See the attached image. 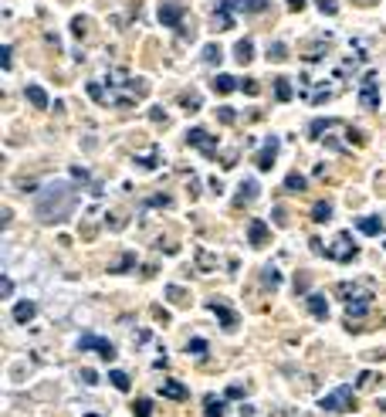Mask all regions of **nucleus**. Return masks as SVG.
I'll return each mask as SVG.
<instances>
[{
  "label": "nucleus",
  "instance_id": "nucleus-1",
  "mask_svg": "<svg viewBox=\"0 0 386 417\" xmlns=\"http://www.w3.org/2000/svg\"><path fill=\"white\" fill-rule=\"evenodd\" d=\"M75 204L78 197L68 183H48L38 194V201H34V214H38L41 224H61V221L72 217Z\"/></svg>",
  "mask_w": 386,
  "mask_h": 417
},
{
  "label": "nucleus",
  "instance_id": "nucleus-2",
  "mask_svg": "<svg viewBox=\"0 0 386 417\" xmlns=\"http://www.w3.org/2000/svg\"><path fill=\"white\" fill-rule=\"evenodd\" d=\"M318 407L329 411V414H346V411L356 407V394H352V387H336L332 394H325L318 400Z\"/></svg>",
  "mask_w": 386,
  "mask_h": 417
},
{
  "label": "nucleus",
  "instance_id": "nucleus-3",
  "mask_svg": "<svg viewBox=\"0 0 386 417\" xmlns=\"http://www.w3.org/2000/svg\"><path fill=\"white\" fill-rule=\"evenodd\" d=\"M325 254H329L332 261H343V265H346V261H356V258H359V245L352 241L349 231H343V234H336V241L325 248Z\"/></svg>",
  "mask_w": 386,
  "mask_h": 417
},
{
  "label": "nucleus",
  "instance_id": "nucleus-4",
  "mask_svg": "<svg viewBox=\"0 0 386 417\" xmlns=\"http://www.w3.org/2000/svg\"><path fill=\"white\" fill-rule=\"evenodd\" d=\"M78 349H81V353L92 349V353H99L102 360H116V346H112L109 339H102L99 333H81L78 336Z\"/></svg>",
  "mask_w": 386,
  "mask_h": 417
},
{
  "label": "nucleus",
  "instance_id": "nucleus-5",
  "mask_svg": "<svg viewBox=\"0 0 386 417\" xmlns=\"http://www.w3.org/2000/svg\"><path fill=\"white\" fill-rule=\"evenodd\" d=\"M210 312L221 319L224 333H234V329H237V312H234V309L227 305V302H224V298H210Z\"/></svg>",
  "mask_w": 386,
  "mask_h": 417
},
{
  "label": "nucleus",
  "instance_id": "nucleus-6",
  "mask_svg": "<svg viewBox=\"0 0 386 417\" xmlns=\"http://www.w3.org/2000/svg\"><path fill=\"white\" fill-rule=\"evenodd\" d=\"M187 143H190L193 150H200L203 156H210V160L217 156V146H214V139L207 136V129H190V132H187Z\"/></svg>",
  "mask_w": 386,
  "mask_h": 417
},
{
  "label": "nucleus",
  "instance_id": "nucleus-7",
  "mask_svg": "<svg viewBox=\"0 0 386 417\" xmlns=\"http://www.w3.org/2000/svg\"><path fill=\"white\" fill-rule=\"evenodd\" d=\"M258 194H261L258 180H254V176H247V180H241V187H237V201H234V204H237V207H241V204H254V201H258Z\"/></svg>",
  "mask_w": 386,
  "mask_h": 417
},
{
  "label": "nucleus",
  "instance_id": "nucleus-8",
  "mask_svg": "<svg viewBox=\"0 0 386 417\" xmlns=\"http://www.w3.org/2000/svg\"><path fill=\"white\" fill-rule=\"evenodd\" d=\"M159 394H163L166 400H176V404H183V400L190 397V390H187V387H183L180 380H166V383L159 387Z\"/></svg>",
  "mask_w": 386,
  "mask_h": 417
},
{
  "label": "nucleus",
  "instance_id": "nucleus-9",
  "mask_svg": "<svg viewBox=\"0 0 386 417\" xmlns=\"http://www.w3.org/2000/svg\"><path fill=\"white\" fill-rule=\"evenodd\" d=\"M359 102H363L366 109H380V88L373 82V75H366V85H363V92H359Z\"/></svg>",
  "mask_w": 386,
  "mask_h": 417
},
{
  "label": "nucleus",
  "instance_id": "nucleus-10",
  "mask_svg": "<svg viewBox=\"0 0 386 417\" xmlns=\"http://www.w3.org/2000/svg\"><path fill=\"white\" fill-rule=\"evenodd\" d=\"M369 305H373V295H363V298H352L346 305V316H349V323L352 319H363L366 312H369Z\"/></svg>",
  "mask_w": 386,
  "mask_h": 417
},
{
  "label": "nucleus",
  "instance_id": "nucleus-11",
  "mask_svg": "<svg viewBox=\"0 0 386 417\" xmlns=\"http://www.w3.org/2000/svg\"><path fill=\"white\" fill-rule=\"evenodd\" d=\"M180 17H183V7H176V3H159V21H163L166 28H176Z\"/></svg>",
  "mask_w": 386,
  "mask_h": 417
},
{
  "label": "nucleus",
  "instance_id": "nucleus-12",
  "mask_svg": "<svg viewBox=\"0 0 386 417\" xmlns=\"http://www.w3.org/2000/svg\"><path fill=\"white\" fill-rule=\"evenodd\" d=\"M247 241H251L254 248H261V245L268 241V224H265V221H251V224H247Z\"/></svg>",
  "mask_w": 386,
  "mask_h": 417
},
{
  "label": "nucleus",
  "instance_id": "nucleus-13",
  "mask_svg": "<svg viewBox=\"0 0 386 417\" xmlns=\"http://www.w3.org/2000/svg\"><path fill=\"white\" fill-rule=\"evenodd\" d=\"M336 292L343 295V298H363V295H373L369 292V285H359V282H343V285H336Z\"/></svg>",
  "mask_w": 386,
  "mask_h": 417
},
{
  "label": "nucleus",
  "instance_id": "nucleus-14",
  "mask_svg": "<svg viewBox=\"0 0 386 417\" xmlns=\"http://www.w3.org/2000/svg\"><path fill=\"white\" fill-rule=\"evenodd\" d=\"M274 156H278V139L271 136L268 143H265V150L258 153V170H271V163H274Z\"/></svg>",
  "mask_w": 386,
  "mask_h": 417
},
{
  "label": "nucleus",
  "instance_id": "nucleus-15",
  "mask_svg": "<svg viewBox=\"0 0 386 417\" xmlns=\"http://www.w3.org/2000/svg\"><path fill=\"white\" fill-rule=\"evenodd\" d=\"M34 316H38V305H34V302H17V305H14V323L24 326V323H31Z\"/></svg>",
  "mask_w": 386,
  "mask_h": 417
},
{
  "label": "nucleus",
  "instance_id": "nucleus-16",
  "mask_svg": "<svg viewBox=\"0 0 386 417\" xmlns=\"http://www.w3.org/2000/svg\"><path fill=\"white\" fill-rule=\"evenodd\" d=\"M309 312L315 319H329V302H325V295H318V292L309 295Z\"/></svg>",
  "mask_w": 386,
  "mask_h": 417
},
{
  "label": "nucleus",
  "instance_id": "nucleus-17",
  "mask_svg": "<svg viewBox=\"0 0 386 417\" xmlns=\"http://www.w3.org/2000/svg\"><path fill=\"white\" fill-rule=\"evenodd\" d=\"M268 7V0H231V10H237V14H261Z\"/></svg>",
  "mask_w": 386,
  "mask_h": 417
},
{
  "label": "nucleus",
  "instance_id": "nucleus-18",
  "mask_svg": "<svg viewBox=\"0 0 386 417\" xmlns=\"http://www.w3.org/2000/svg\"><path fill=\"white\" fill-rule=\"evenodd\" d=\"M227 414V400H221V397H207L203 400V417H224Z\"/></svg>",
  "mask_w": 386,
  "mask_h": 417
},
{
  "label": "nucleus",
  "instance_id": "nucleus-19",
  "mask_svg": "<svg viewBox=\"0 0 386 417\" xmlns=\"http://www.w3.org/2000/svg\"><path fill=\"white\" fill-rule=\"evenodd\" d=\"M356 227H359L363 234H369V238H373V234H383V221H380V217H359Z\"/></svg>",
  "mask_w": 386,
  "mask_h": 417
},
{
  "label": "nucleus",
  "instance_id": "nucleus-20",
  "mask_svg": "<svg viewBox=\"0 0 386 417\" xmlns=\"http://www.w3.org/2000/svg\"><path fill=\"white\" fill-rule=\"evenodd\" d=\"M24 95H28V102H31L34 109H48V95H44V88H41V85H28V88H24Z\"/></svg>",
  "mask_w": 386,
  "mask_h": 417
},
{
  "label": "nucleus",
  "instance_id": "nucleus-21",
  "mask_svg": "<svg viewBox=\"0 0 386 417\" xmlns=\"http://www.w3.org/2000/svg\"><path fill=\"white\" fill-rule=\"evenodd\" d=\"M234 88H241V82H237L234 75H217V79H214V92H217V95H231Z\"/></svg>",
  "mask_w": 386,
  "mask_h": 417
},
{
  "label": "nucleus",
  "instance_id": "nucleus-22",
  "mask_svg": "<svg viewBox=\"0 0 386 417\" xmlns=\"http://www.w3.org/2000/svg\"><path fill=\"white\" fill-rule=\"evenodd\" d=\"M329 217H332V204H329V201H318V204L312 207V221H315V224H325Z\"/></svg>",
  "mask_w": 386,
  "mask_h": 417
},
{
  "label": "nucleus",
  "instance_id": "nucleus-23",
  "mask_svg": "<svg viewBox=\"0 0 386 417\" xmlns=\"http://www.w3.org/2000/svg\"><path fill=\"white\" fill-rule=\"evenodd\" d=\"M234 54H237V61H241V65H247V61L254 58V44H251V41H237V44H234Z\"/></svg>",
  "mask_w": 386,
  "mask_h": 417
},
{
  "label": "nucleus",
  "instance_id": "nucleus-24",
  "mask_svg": "<svg viewBox=\"0 0 386 417\" xmlns=\"http://www.w3.org/2000/svg\"><path fill=\"white\" fill-rule=\"evenodd\" d=\"M109 383H112L116 390H129V387H132V380H129L125 370H109Z\"/></svg>",
  "mask_w": 386,
  "mask_h": 417
},
{
  "label": "nucleus",
  "instance_id": "nucleus-25",
  "mask_svg": "<svg viewBox=\"0 0 386 417\" xmlns=\"http://www.w3.org/2000/svg\"><path fill=\"white\" fill-rule=\"evenodd\" d=\"M285 190H292V194H302V190H305V176H298V173H288V176H285Z\"/></svg>",
  "mask_w": 386,
  "mask_h": 417
},
{
  "label": "nucleus",
  "instance_id": "nucleus-26",
  "mask_svg": "<svg viewBox=\"0 0 386 417\" xmlns=\"http://www.w3.org/2000/svg\"><path fill=\"white\" fill-rule=\"evenodd\" d=\"M132 265H136V254L129 251V254H122V258H119V261L112 265V268H109V272H112V275H119V272H129Z\"/></svg>",
  "mask_w": 386,
  "mask_h": 417
},
{
  "label": "nucleus",
  "instance_id": "nucleus-27",
  "mask_svg": "<svg viewBox=\"0 0 386 417\" xmlns=\"http://www.w3.org/2000/svg\"><path fill=\"white\" fill-rule=\"evenodd\" d=\"M132 414H136V417H153V400L139 397V400L132 404Z\"/></svg>",
  "mask_w": 386,
  "mask_h": 417
},
{
  "label": "nucleus",
  "instance_id": "nucleus-28",
  "mask_svg": "<svg viewBox=\"0 0 386 417\" xmlns=\"http://www.w3.org/2000/svg\"><path fill=\"white\" fill-rule=\"evenodd\" d=\"M261 278H265V285H268V289H278V285H281V272H278V268H265V272H261Z\"/></svg>",
  "mask_w": 386,
  "mask_h": 417
},
{
  "label": "nucleus",
  "instance_id": "nucleus-29",
  "mask_svg": "<svg viewBox=\"0 0 386 417\" xmlns=\"http://www.w3.org/2000/svg\"><path fill=\"white\" fill-rule=\"evenodd\" d=\"M221 58H224V54H221L217 44H207V48H203V61H207V65H221Z\"/></svg>",
  "mask_w": 386,
  "mask_h": 417
},
{
  "label": "nucleus",
  "instance_id": "nucleus-30",
  "mask_svg": "<svg viewBox=\"0 0 386 417\" xmlns=\"http://www.w3.org/2000/svg\"><path fill=\"white\" fill-rule=\"evenodd\" d=\"M274 95H278L281 102H288V99H292V82H288V79H278V82H274Z\"/></svg>",
  "mask_w": 386,
  "mask_h": 417
},
{
  "label": "nucleus",
  "instance_id": "nucleus-31",
  "mask_svg": "<svg viewBox=\"0 0 386 417\" xmlns=\"http://www.w3.org/2000/svg\"><path fill=\"white\" fill-rule=\"evenodd\" d=\"M196 265H200V268H203V272H207V268H214V265H217V258H214V254H210V251H196Z\"/></svg>",
  "mask_w": 386,
  "mask_h": 417
},
{
  "label": "nucleus",
  "instance_id": "nucleus-32",
  "mask_svg": "<svg viewBox=\"0 0 386 417\" xmlns=\"http://www.w3.org/2000/svg\"><path fill=\"white\" fill-rule=\"evenodd\" d=\"M187 353H196V356H203V353H207V343H203V339H190V343H187Z\"/></svg>",
  "mask_w": 386,
  "mask_h": 417
},
{
  "label": "nucleus",
  "instance_id": "nucleus-33",
  "mask_svg": "<svg viewBox=\"0 0 386 417\" xmlns=\"http://www.w3.org/2000/svg\"><path fill=\"white\" fill-rule=\"evenodd\" d=\"M146 207H170V197H166V194H156V197L146 201Z\"/></svg>",
  "mask_w": 386,
  "mask_h": 417
},
{
  "label": "nucleus",
  "instance_id": "nucleus-34",
  "mask_svg": "<svg viewBox=\"0 0 386 417\" xmlns=\"http://www.w3.org/2000/svg\"><path fill=\"white\" fill-rule=\"evenodd\" d=\"M312 289V282H309V275H298V278H295V292L298 295H305Z\"/></svg>",
  "mask_w": 386,
  "mask_h": 417
},
{
  "label": "nucleus",
  "instance_id": "nucleus-35",
  "mask_svg": "<svg viewBox=\"0 0 386 417\" xmlns=\"http://www.w3.org/2000/svg\"><path fill=\"white\" fill-rule=\"evenodd\" d=\"M285 54H288V48H285L281 41H274V44L268 48V58H285Z\"/></svg>",
  "mask_w": 386,
  "mask_h": 417
},
{
  "label": "nucleus",
  "instance_id": "nucleus-36",
  "mask_svg": "<svg viewBox=\"0 0 386 417\" xmlns=\"http://www.w3.org/2000/svg\"><path fill=\"white\" fill-rule=\"evenodd\" d=\"M88 95H92L95 102H105V92H102V85H99V82H92V85H88Z\"/></svg>",
  "mask_w": 386,
  "mask_h": 417
},
{
  "label": "nucleus",
  "instance_id": "nucleus-37",
  "mask_svg": "<svg viewBox=\"0 0 386 417\" xmlns=\"http://www.w3.org/2000/svg\"><path fill=\"white\" fill-rule=\"evenodd\" d=\"M166 298H173V302H183V298H187V292H183V289H176V285H170V289H166Z\"/></svg>",
  "mask_w": 386,
  "mask_h": 417
},
{
  "label": "nucleus",
  "instance_id": "nucleus-38",
  "mask_svg": "<svg viewBox=\"0 0 386 417\" xmlns=\"http://www.w3.org/2000/svg\"><path fill=\"white\" fill-rule=\"evenodd\" d=\"M247 394V387H241V383H234V387H227V397L231 400H237V397H244Z\"/></svg>",
  "mask_w": 386,
  "mask_h": 417
},
{
  "label": "nucleus",
  "instance_id": "nucleus-39",
  "mask_svg": "<svg viewBox=\"0 0 386 417\" xmlns=\"http://www.w3.org/2000/svg\"><path fill=\"white\" fill-rule=\"evenodd\" d=\"M318 10H322V14H336L339 7H336V0H318Z\"/></svg>",
  "mask_w": 386,
  "mask_h": 417
},
{
  "label": "nucleus",
  "instance_id": "nucleus-40",
  "mask_svg": "<svg viewBox=\"0 0 386 417\" xmlns=\"http://www.w3.org/2000/svg\"><path fill=\"white\" fill-rule=\"evenodd\" d=\"M329 125H332V119H315V123H312V136H318V132L329 129Z\"/></svg>",
  "mask_w": 386,
  "mask_h": 417
},
{
  "label": "nucleus",
  "instance_id": "nucleus-41",
  "mask_svg": "<svg viewBox=\"0 0 386 417\" xmlns=\"http://www.w3.org/2000/svg\"><path fill=\"white\" fill-rule=\"evenodd\" d=\"M180 102H183L187 109H200V95H183Z\"/></svg>",
  "mask_w": 386,
  "mask_h": 417
},
{
  "label": "nucleus",
  "instance_id": "nucleus-42",
  "mask_svg": "<svg viewBox=\"0 0 386 417\" xmlns=\"http://www.w3.org/2000/svg\"><path fill=\"white\" fill-rule=\"evenodd\" d=\"M241 88H244V92H247V95H258V92H261V88H258V82H254V79H247V82H241Z\"/></svg>",
  "mask_w": 386,
  "mask_h": 417
},
{
  "label": "nucleus",
  "instance_id": "nucleus-43",
  "mask_svg": "<svg viewBox=\"0 0 386 417\" xmlns=\"http://www.w3.org/2000/svg\"><path fill=\"white\" fill-rule=\"evenodd\" d=\"M10 292H14V282H10V278H3V285H0V295H3V298H10Z\"/></svg>",
  "mask_w": 386,
  "mask_h": 417
},
{
  "label": "nucleus",
  "instance_id": "nucleus-44",
  "mask_svg": "<svg viewBox=\"0 0 386 417\" xmlns=\"http://www.w3.org/2000/svg\"><path fill=\"white\" fill-rule=\"evenodd\" d=\"M150 119H153V123H166V112H163V109L156 105L153 112H150Z\"/></svg>",
  "mask_w": 386,
  "mask_h": 417
},
{
  "label": "nucleus",
  "instance_id": "nucleus-45",
  "mask_svg": "<svg viewBox=\"0 0 386 417\" xmlns=\"http://www.w3.org/2000/svg\"><path fill=\"white\" fill-rule=\"evenodd\" d=\"M81 380H85V383H99V374H95V370H81Z\"/></svg>",
  "mask_w": 386,
  "mask_h": 417
},
{
  "label": "nucleus",
  "instance_id": "nucleus-46",
  "mask_svg": "<svg viewBox=\"0 0 386 417\" xmlns=\"http://www.w3.org/2000/svg\"><path fill=\"white\" fill-rule=\"evenodd\" d=\"M72 176H75V180H81V183H85V180H88V170H81V167H72Z\"/></svg>",
  "mask_w": 386,
  "mask_h": 417
},
{
  "label": "nucleus",
  "instance_id": "nucleus-47",
  "mask_svg": "<svg viewBox=\"0 0 386 417\" xmlns=\"http://www.w3.org/2000/svg\"><path fill=\"white\" fill-rule=\"evenodd\" d=\"M217 116H221V123H234V109H221Z\"/></svg>",
  "mask_w": 386,
  "mask_h": 417
},
{
  "label": "nucleus",
  "instance_id": "nucleus-48",
  "mask_svg": "<svg viewBox=\"0 0 386 417\" xmlns=\"http://www.w3.org/2000/svg\"><path fill=\"white\" fill-rule=\"evenodd\" d=\"M288 3H292V10H302L305 7V0H288Z\"/></svg>",
  "mask_w": 386,
  "mask_h": 417
},
{
  "label": "nucleus",
  "instance_id": "nucleus-49",
  "mask_svg": "<svg viewBox=\"0 0 386 417\" xmlns=\"http://www.w3.org/2000/svg\"><path fill=\"white\" fill-rule=\"evenodd\" d=\"M85 417H102V414H85Z\"/></svg>",
  "mask_w": 386,
  "mask_h": 417
}]
</instances>
